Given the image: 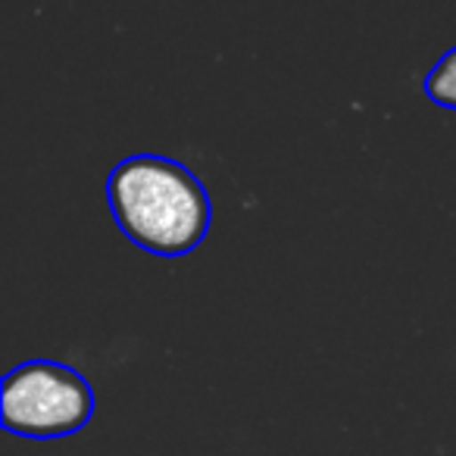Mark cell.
<instances>
[{
	"instance_id": "7a4b0ae2",
	"label": "cell",
	"mask_w": 456,
	"mask_h": 456,
	"mask_svg": "<svg viewBox=\"0 0 456 456\" xmlns=\"http://www.w3.org/2000/svg\"><path fill=\"white\" fill-rule=\"evenodd\" d=\"M94 416V387L78 369L57 360H28L4 375L0 422L20 437H69Z\"/></svg>"
},
{
	"instance_id": "6da1fadb",
	"label": "cell",
	"mask_w": 456,
	"mask_h": 456,
	"mask_svg": "<svg viewBox=\"0 0 456 456\" xmlns=\"http://www.w3.org/2000/svg\"><path fill=\"white\" fill-rule=\"evenodd\" d=\"M107 203L119 232L157 256H184L207 238L213 200L184 163L134 153L110 169Z\"/></svg>"
},
{
	"instance_id": "3957f363",
	"label": "cell",
	"mask_w": 456,
	"mask_h": 456,
	"mask_svg": "<svg viewBox=\"0 0 456 456\" xmlns=\"http://www.w3.org/2000/svg\"><path fill=\"white\" fill-rule=\"evenodd\" d=\"M425 94H428L431 103L437 107H447V110H456V47H450L441 60L428 69L422 82Z\"/></svg>"
}]
</instances>
